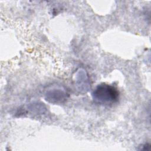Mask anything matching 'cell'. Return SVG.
Wrapping results in <instances>:
<instances>
[{
  "label": "cell",
  "instance_id": "6da1fadb",
  "mask_svg": "<svg viewBox=\"0 0 151 151\" xmlns=\"http://www.w3.org/2000/svg\"><path fill=\"white\" fill-rule=\"evenodd\" d=\"M119 96V92L115 87L104 83L97 86L93 93V99L96 101L107 105L117 102Z\"/></svg>",
  "mask_w": 151,
  "mask_h": 151
}]
</instances>
